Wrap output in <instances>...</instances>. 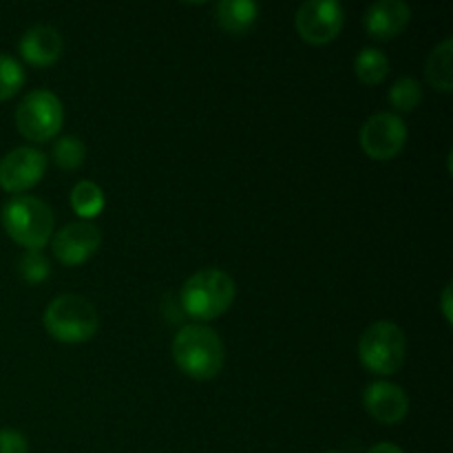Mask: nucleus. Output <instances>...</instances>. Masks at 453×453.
<instances>
[{
	"instance_id": "f257e3e1",
	"label": "nucleus",
	"mask_w": 453,
	"mask_h": 453,
	"mask_svg": "<svg viewBox=\"0 0 453 453\" xmlns=\"http://www.w3.org/2000/svg\"><path fill=\"white\" fill-rule=\"evenodd\" d=\"M173 358L186 376L195 380H211L224 367V343L212 327L193 323L184 326L173 339Z\"/></svg>"
},
{
	"instance_id": "f03ea898",
	"label": "nucleus",
	"mask_w": 453,
	"mask_h": 453,
	"mask_svg": "<svg viewBox=\"0 0 453 453\" xmlns=\"http://www.w3.org/2000/svg\"><path fill=\"white\" fill-rule=\"evenodd\" d=\"M233 277L219 268H203L186 279L184 288L180 292L181 312L190 319L203 323L221 317L234 301Z\"/></svg>"
},
{
	"instance_id": "7ed1b4c3",
	"label": "nucleus",
	"mask_w": 453,
	"mask_h": 453,
	"mask_svg": "<svg viewBox=\"0 0 453 453\" xmlns=\"http://www.w3.org/2000/svg\"><path fill=\"white\" fill-rule=\"evenodd\" d=\"M0 221L9 237L27 250H40L53 234V211L38 197L13 195L0 212Z\"/></svg>"
},
{
	"instance_id": "20e7f679",
	"label": "nucleus",
	"mask_w": 453,
	"mask_h": 453,
	"mask_svg": "<svg viewBox=\"0 0 453 453\" xmlns=\"http://www.w3.org/2000/svg\"><path fill=\"white\" fill-rule=\"evenodd\" d=\"M49 334L60 343H87L100 327L97 310L80 295H60L47 305L42 319Z\"/></svg>"
},
{
	"instance_id": "39448f33",
	"label": "nucleus",
	"mask_w": 453,
	"mask_h": 453,
	"mask_svg": "<svg viewBox=\"0 0 453 453\" xmlns=\"http://www.w3.org/2000/svg\"><path fill=\"white\" fill-rule=\"evenodd\" d=\"M405 332L392 321H376L358 341V361L372 374H396L405 363Z\"/></svg>"
},
{
	"instance_id": "423d86ee",
	"label": "nucleus",
	"mask_w": 453,
	"mask_h": 453,
	"mask_svg": "<svg viewBox=\"0 0 453 453\" xmlns=\"http://www.w3.org/2000/svg\"><path fill=\"white\" fill-rule=\"evenodd\" d=\"M65 109L60 97L49 88L29 91L16 109V127L29 142H49L62 131Z\"/></svg>"
},
{
	"instance_id": "0eeeda50",
	"label": "nucleus",
	"mask_w": 453,
	"mask_h": 453,
	"mask_svg": "<svg viewBox=\"0 0 453 453\" xmlns=\"http://www.w3.org/2000/svg\"><path fill=\"white\" fill-rule=\"evenodd\" d=\"M358 142L372 159L389 162L405 149L407 124L396 113H376L361 127Z\"/></svg>"
},
{
	"instance_id": "6e6552de",
	"label": "nucleus",
	"mask_w": 453,
	"mask_h": 453,
	"mask_svg": "<svg viewBox=\"0 0 453 453\" xmlns=\"http://www.w3.org/2000/svg\"><path fill=\"white\" fill-rule=\"evenodd\" d=\"M345 12L336 0H308L295 18L296 31L310 44H327L341 34Z\"/></svg>"
},
{
	"instance_id": "1a4fd4ad",
	"label": "nucleus",
	"mask_w": 453,
	"mask_h": 453,
	"mask_svg": "<svg viewBox=\"0 0 453 453\" xmlns=\"http://www.w3.org/2000/svg\"><path fill=\"white\" fill-rule=\"evenodd\" d=\"M47 171V155L31 146L13 149L0 159V188L20 195L34 188Z\"/></svg>"
},
{
	"instance_id": "9d476101",
	"label": "nucleus",
	"mask_w": 453,
	"mask_h": 453,
	"mask_svg": "<svg viewBox=\"0 0 453 453\" xmlns=\"http://www.w3.org/2000/svg\"><path fill=\"white\" fill-rule=\"evenodd\" d=\"M102 246V233L97 226L88 224V221H73L66 224L53 234L51 250L56 259L66 268H75L82 265L100 250Z\"/></svg>"
},
{
	"instance_id": "9b49d317",
	"label": "nucleus",
	"mask_w": 453,
	"mask_h": 453,
	"mask_svg": "<svg viewBox=\"0 0 453 453\" xmlns=\"http://www.w3.org/2000/svg\"><path fill=\"white\" fill-rule=\"evenodd\" d=\"M363 405L379 423L396 425L405 420L407 411H410V398L398 385L376 380V383L367 385L363 392Z\"/></svg>"
},
{
	"instance_id": "f8f14e48",
	"label": "nucleus",
	"mask_w": 453,
	"mask_h": 453,
	"mask_svg": "<svg viewBox=\"0 0 453 453\" xmlns=\"http://www.w3.org/2000/svg\"><path fill=\"white\" fill-rule=\"evenodd\" d=\"M410 18L411 9L403 0H376L365 12L363 25H365L370 38L392 40L405 31V27L410 25Z\"/></svg>"
},
{
	"instance_id": "ddd939ff",
	"label": "nucleus",
	"mask_w": 453,
	"mask_h": 453,
	"mask_svg": "<svg viewBox=\"0 0 453 453\" xmlns=\"http://www.w3.org/2000/svg\"><path fill=\"white\" fill-rule=\"evenodd\" d=\"M65 40L60 31L49 25H35L25 31L20 40V56L22 60L34 66H51L60 60Z\"/></svg>"
},
{
	"instance_id": "4468645a",
	"label": "nucleus",
	"mask_w": 453,
	"mask_h": 453,
	"mask_svg": "<svg viewBox=\"0 0 453 453\" xmlns=\"http://www.w3.org/2000/svg\"><path fill=\"white\" fill-rule=\"evenodd\" d=\"M217 22L228 34H246L257 20L259 7L252 0H221L215 7Z\"/></svg>"
},
{
	"instance_id": "2eb2a0df",
	"label": "nucleus",
	"mask_w": 453,
	"mask_h": 453,
	"mask_svg": "<svg viewBox=\"0 0 453 453\" xmlns=\"http://www.w3.org/2000/svg\"><path fill=\"white\" fill-rule=\"evenodd\" d=\"M451 56H453V38H445L434 51L429 53L425 75L429 84L441 93L453 91V71H451Z\"/></svg>"
},
{
	"instance_id": "dca6fc26",
	"label": "nucleus",
	"mask_w": 453,
	"mask_h": 453,
	"mask_svg": "<svg viewBox=\"0 0 453 453\" xmlns=\"http://www.w3.org/2000/svg\"><path fill=\"white\" fill-rule=\"evenodd\" d=\"M71 208L82 221L96 219L104 211V190L96 181H78L71 190Z\"/></svg>"
},
{
	"instance_id": "f3484780",
	"label": "nucleus",
	"mask_w": 453,
	"mask_h": 453,
	"mask_svg": "<svg viewBox=\"0 0 453 453\" xmlns=\"http://www.w3.org/2000/svg\"><path fill=\"white\" fill-rule=\"evenodd\" d=\"M354 71L357 78L367 87H376L383 82L389 73V60L383 51L374 47H365L358 51L357 60H354Z\"/></svg>"
},
{
	"instance_id": "a211bd4d",
	"label": "nucleus",
	"mask_w": 453,
	"mask_h": 453,
	"mask_svg": "<svg viewBox=\"0 0 453 453\" xmlns=\"http://www.w3.org/2000/svg\"><path fill=\"white\" fill-rule=\"evenodd\" d=\"M84 157H87V149H84L82 140L75 135L58 137L51 149V159L62 171H75L82 166Z\"/></svg>"
},
{
	"instance_id": "6ab92c4d",
	"label": "nucleus",
	"mask_w": 453,
	"mask_h": 453,
	"mask_svg": "<svg viewBox=\"0 0 453 453\" xmlns=\"http://www.w3.org/2000/svg\"><path fill=\"white\" fill-rule=\"evenodd\" d=\"M389 102L398 113H411L423 102V87L414 78L396 80L389 88Z\"/></svg>"
},
{
	"instance_id": "aec40b11",
	"label": "nucleus",
	"mask_w": 453,
	"mask_h": 453,
	"mask_svg": "<svg viewBox=\"0 0 453 453\" xmlns=\"http://www.w3.org/2000/svg\"><path fill=\"white\" fill-rule=\"evenodd\" d=\"M25 84V69L13 56L0 53V102L12 100Z\"/></svg>"
},
{
	"instance_id": "412c9836",
	"label": "nucleus",
	"mask_w": 453,
	"mask_h": 453,
	"mask_svg": "<svg viewBox=\"0 0 453 453\" xmlns=\"http://www.w3.org/2000/svg\"><path fill=\"white\" fill-rule=\"evenodd\" d=\"M18 270H20V277L25 279L29 286H38L44 279L51 274V268H49V261L44 259L40 250H27L25 255L20 257V264H18Z\"/></svg>"
},
{
	"instance_id": "4be33fe9",
	"label": "nucleus",
	"mask_w": 453,
	"mask_h": 453,
	"mask_svg": "<svg viewBox=\"0 0 453 453\" xmlns=\"http://www.w3.org/2000/svg\"><path fill=\"white\" fill-rule=\"evenodd\" d=\"M0 453H29V442L16 429H0Z\"/></svg>"
},
{
	"instance_id": "5701e85b",
	"label": "nucleus",
	"mask_w": 453,
	"mask_h": 453,
	"mask_svg": "<svg viewBox=\"0 0 453 453\" xmlns=\"http://www.w3.org/2000/svg\"><path fill=\"white\" fill-rule=\"evenodd\" d=\"M442 312H445V321L451 326V283L442 292Z\"/></svg>"
},
{
	"instance_id": "b1692460",
	"label": "nucleus",
	"mask_w": 453,
	"mask_h": 453,
	"mask_svg": "<svg viewBox=\"0 0 453 453\" xmlns=\"http://www.w3.org/2000/svg\"><path fill=\"white\" fill-rule=\"evenodd\" d=\"M367 453H405L398 445H392V442H379V445L372 447Z\"/></svg>"
},
{
	"instance_id": "393cba45",
	"label": "nucleus",
	"mask_w": 453,
	"mask_h": 453,
	"mask_svg": "<svg viewBox=\"0 0 453 453\" xmlns=\"http://www.w3.org/2000/svg\"><path fill=\"white\" fill-rule=\"evenodd\" d=\"M332 453H334V451H332Z\"/></svg>"
}]
</instances>
